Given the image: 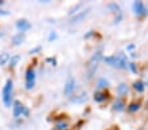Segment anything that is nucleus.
<instances>
[{
	"mask_svg": "<svg viewBox=\"0 0 148 130\" xmlns=\"http://www.w3.org/2000/svg\"><path fill=\"white\" fill-rule=\"evenodd\" d=\"M103 62L117 68H126L129 66L127 65V58H126L125 54H119L117 57H106L103 58Z\"/></svg>",
	"mask_w": 148,
	"mask_h": 130,
	"instance_id": "1",
	"label": "nucleus"
},
{
	"mask_svg": "<svg viewBox=\"0 0 148 130\" xmlns=\"http://www.w3.org/2000/svg\"><path fill=\"white\" fill-rule=\"evenodd\" d=\"M101 59H102V49H98V51L95 53V55L90 58L89 63H88V78H92L95 71L97 70L98 63H100Z\"/></svg>",
	"mask_w": 148,
	"mask_h": 130,
	"instance_id": "2",
	"label": "nucleus"
},
{
	"mask_svg": "<svg viewBox=\"0 0 148 130\" xmlns=\"http://www.w3.org/2000/svg\"><path fill=\"white\" fill-rule=\"evenodd\" d=\"M12 89H13V83H12L11 79H8L3 88V101H4V104H5V107H11Z\"/></svg>",
	"mask_w": 148,
	"mask_h": 130,
	"instance_id": "3",
	"label": "nucleus"
},
{
	"mask_svg": "<svg viewBox=\"0 0 148 130\" xmlns=\"http://www.w3.org/2000/svg\"><path fill=\"white\" fill-rule=\"evenodd\" d=\"M89 12H90V8H87L85 11H81V12H79V13H76L75 16L71 19V21H70V25H75V24H79L80 21H83L85 17L89 14Z\"/></svg>",
	"mask_w": 148,
	"mask_h": 130,
	"instance_id": "4",
	"label": "nucleus"
},
{
	"mask_svg": "<svg viewBox=\"0 0 148 130\" xmlns=\"http://www.w3.org/2000/svg\"><path fill=\"white\" fill-rule=\"evenodd\" d=\"M73 89H75V79L73 78H68L64 85V95L66 96H71L73 94Z\"/></svg>",
	"mask_w": 148,
	"mask_h": 130,
	"instance_id": "5",
	"label": "nucleus"
},
{
	"mask_svg": "<svg viewBox=\"0 0 148 130\" xmlns=\"http://www.w3.org/2000/svg\"><path fill=\"white\" fill-rule=\"evenodd\" d=\"M134 11L136 14H139V16H142V14L145 13V8H144V4L142 3V1H135L134 3Z\"/></svg>",
	"mask_w": 148,
	"mask_h": 130,
	"instance_id": "6",
	"label": "nucleus"
},
{
	"mask_svg": "<svg viewBox=\"0 0 148 130\" xmlns=\"http://www.w3.org/2000/svg\"><path fill=\"white\" fill-rule=\"evenodd\" d=\"M21 112H23V104L20 101L14 102V107H13V117L14 118H18L21 116Z\"/></svg>",
	"mask_w": 148,
	"mask_h": 130,
	"instance_id": "7",
	"label": "nucleus"
},
{
	"mask_svg": "<svg viewBox=\"0 0 148 130\" xmlns=\"http://www.w3.org/2000/svg\"><path fill=\"white\" fill-rule=\"evenodd\" d=\"M17 29L18 30H21V32H25V30H28V29H30V24L28 23L26 20H20V21H17Z\"/></svg>",
	"mask_w": 148,
	"mask_h": 130,
	"instance_id": "8",
	"label": "nucleus"
},
{
	"mask_svg": "<svg viewBox=\"0 0 148 130\" xmlns=\"http://www.w3.org/2000/svg\"><path fill=\"white\" fill-rule=\"evenodd\" d=\"M24 38H25L24 33H18L17 36H14L13 38H12V42H13V45H14V46H17V45H20V43L23 42Z\"/></svg>",
	"mask_w": 148,
	"mask_h": 130,
	"instance_id": "9",
	"label": "nucleus"
},
{
	"mask_svg": "<svg viewBox=\"0 0 148 130\" xmlns=\"http://www.w3.org/2000/svg\"><path fill=\"white\" fill-rule=\"evenodd\" d=\"M36 80V72L32 68H29L26 72V83H33Z\"/></svg>",
	"mask_w": 148,
	"mask_h": 130,
	"instance_id": "10",
	"label": "nucleus"
},
{
	"mask_svg": "<svg viewBox=\"0 0 148 130\" xmlns=\"http://www.w3.org/2000/svg\"><path fill=\"white\" fill-rule=\"evenodd\" d=\"M20 55H13V57H11L9 58V66L11 67H16V65L18 63V61H20Z\"/></svg>",
	"mask_w": 148,
	"mask_h": 130,
	"instance_id": "11",
	"label": "nucleus"
},
{
	"mask_svg": "<svg viewBox=\"0 0 148 130\" xmlns=\"http://www.w3.org/2000/svg\"><path fill=\"white\" fill-rule=\"evenodd\" d=\"M9 54H7V53H4V54H1L0 55V66H3V65H5L7 62H9Z\"/></svg>",
	"mask_w": 148,
	"mask_h": 130,
	"instance_id": "12",
	"label": "nucleus"
},
{
	"mask_svg": "<svg viewBox=\"0 0 148 130\" xmlns=\"http://www.w3.org/2000/svg\"><path fill=\"white\" fill-rule=\"evenodd\" d=\"M118 94L119 95H126L127 94V85L126 84H119L118 85Z\"/></svg>",
	"mask_w": 148,
	"mask_h": 130,
	"instance_id": "13",
	"label": "nucleus"
},
{
	"mask_svg": "<svg viewBox=\"0 0 148 130\" xmlns=\"http://www.w3.org/2000/svg\"><path fill=\"white\" fill-rule=\"evenodd\" d=\"M134 88L138 91V92H143V91H144V84H143L142 82H136L134 84Z\"/></svg>",
	"mask_w": 148,
	"mask_h": 130,
	"instance_id": "14",
	"label": "nucleus"
},
{
	"mask_svg": "<svg viewBox=\"0 0 148 130\" xmlns=\"http://www.w3.org/2000/svg\"><path fill=\"white\" fill-rule=\"evenodd\" d=\"M95 100H96L97 102L103 101V100H105V95H103V94H96V95H95Z\"/></svg>",
	"mask_w": 148,
	"mask_h": 130,
	"instance_id": "15",
	"label": "nucleus"
},
{
	"mask_svg": "<svg viewBox=\"0 0 148 130\" xmlns=\"http://www.w3.org/2000/svg\"><path fill=\"white\" fill-rule=\"evenodd\" d=\"M114 109H115V110H122V109H123V102L121 101V100L115 101V104H114Z\"/></svg>",
	"mask_w": 148,
	"mask_h": 130,
	"instance_id": "16",
	"label": "nucleus"
},
{
	"mask_svg": "<svg viewBox=\"0 0 148 130\" xmlns=\"http://www.w3.org/2000/svg\"><path fill=\"white\" fill-rule=\"evenodd\" d=\"M56 126H58V129L59 130H64V129H67V122H59L58 125H56Z\"/></svg>",
	"mask_w": 148,
	"mask_h": 130,
	"instance_id": "17",
	"label": "nucleus"
},
{
	"mask_svg": "<svg viewBox=\"0 0 148 130\" xmlns=\"http://www.w3.org/2000/svg\"><path fill=\"white\" fill-rule=\"evenodd\" d=\"M108 85V80L105 79H100V82H98V88H103Z\"/></svg>",
	"mask_w": 148,
	"mask_h": 130,
	"instance_id": "18",
	"label": "nucleus"
},
{
	"mask_svg": "<svg viewBox=\"0 0 148 130\" xmlns=\"http://www.w3.org/2000/svg\"><path fill=\"white\" fill-rule=\"evenodd\" d=\"M139 109V104H131L129 107V110L130 112H135V110H138Z\"/></svg>",
	"mask_w": 148,
	"mask_h": 130,
	"instance_id": "19",
	"label": "nucleus"
},
{
	"mask_svg": "<svg viewBox=\"0 0 148 130\" xmlns=\"http://www.w3.org/2000/svg\"><path fill=\"white\" fill-rule=\"evenodd\" d=\"M53 40H56V34L54 33V32L50 34V37H49V41H53Z\"/></svg>",
	"mask_w": 148,
	"mask_h": 130,
	"instance_id": "20",
	"label": "nucleus"
},
{
	"mask_svg": "<svg viewBox=\"0 0 148 130\" xmlns=\"http://www.w3.org/2000/svg\"><path fill=\"white\" fill-rule=\"evenodd\" d=\"M130 67H131V70L134 71V72H136V67H135L134 63H130Z\"/></svg>",
	"mask_w": 148,
	"mask_h": 130,
	"instance_id": "21",
	"label": "nucleus"
},
{
	"mask_svg": "<svg viewBox=\"0 0 148 130\" xmlns=\"http://www.w3.org/2000/svg\"><path fill=\"white\" fill-rule=\"evenodd\" d=\"M38 50H39V47H36L34 50H30V54H32V53H36V51H38Z\"/></svg>",
	"mask_w": 148,
	"mask_h": 130,
	"instance_id": "22",
	"label": "nucleus"
},
{
	"mask_svg": "<svg viewBox=\"0 0 148 130\" xmlns=\"http://www.w3.org/2000/svg\"><path fill=\"white\" fill-rule=\"evenodd\" d=\"M0 14H8V12H5V11H0Z\"/></svg>",
	"mask_w": 148,
	"mask_h": 130,
	"instance_id": "23",
	"label": "nucleus"
}]
</instances>
